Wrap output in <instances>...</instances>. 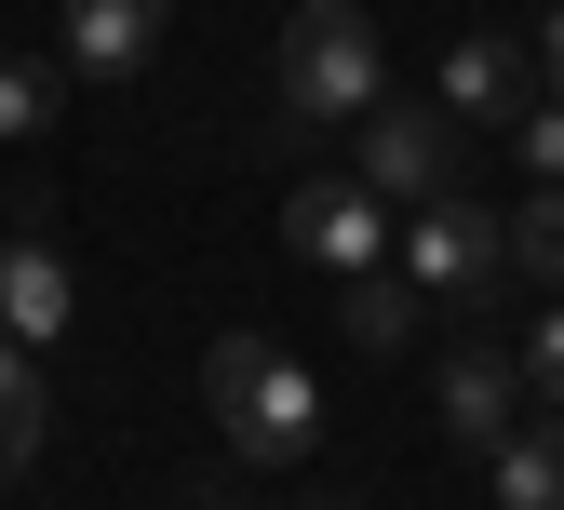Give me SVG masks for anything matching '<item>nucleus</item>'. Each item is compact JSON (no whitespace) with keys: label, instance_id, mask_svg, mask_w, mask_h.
<instances>
[{"label":"nucleus","instance_id":"1a4fd4ad","mask_svg":"<svg viewBox=\"0 0 564 510\" xmlns=\"http://www.w3.org/2000/svg\"><path fill=\"white\" fill-rule=\"evenodd\" d=\"M511 403H524V362H511V349H457V362H444V444L498 457L511 430H524Z\"/></svg>","mask_w":564,"mask_h":510},{"label":"nucleus","instance_id":"f3484780","mask_svg":"<svg viewBox=\"0 0 564 510\" xmlns=\"http://www.w3.org/2000/svg\"><path fill=\"white\" fill-rule=\"evenodd\" d=\"M538 95H564V0H551V28H538Z\"/></svg>","mask_w":564,"mask_h":510},{"label":"nucleus","instance_id":"2eb2a0df","mask_svg":"<svg viewBox=\"0 0 564 510\" xmlns=\"http://www.w3.org/2000/svg\"><path fill=\"white\" fill-rule=\"evenodd\" d=\"M511 162H524V188H564V95H538L511 121Z\"/></svg>","mask_w":564,"mask_h":510},{"label":"nucleus","instance_id":"a211bd4d","mask_svg":"<svg viewBox=\"0 0 564 510\" xmlns=\"http://www.w3.org/2000/svg\"><path fill=\"white\" fill-rule=\"evenodd\" d=\"M310 510H349V497H310Z\"/></svg>","mask_w":564,"mask_h":510},{"label":"nucleus","instance_id":"9d476101","mask_svg":"<svg viewBox=\"0 0 564 510\" xmlns=\"http://www.w3.org/2000/svg\"><path fill=\"white\" fill-rule=\"evenodd\" d=\"M498 510H564V416H524L498 444Z\"/></svg>","mask_w":564,"mask_h":510},{"label":"nucleus","instance_id":"f8f14e48","mask_svg":"<svg viewBox=\"0 0 564 510\" xmlns=\"http://www.w3.org/2000/svg\"><path fill=\"white\" fill-rule=\"evenodd\" d=\"M28 457H41V362L0 336V484H28Z\"/></svg>","mask_w":564,"mask_h":510},{"label":"nucleus","instance_id":"0eeeda50","mask_svg":"<svg viewBox=\"0 0 564 510\" xmlns=\"http://www.w3.org/2000/svg\"><path fill=\"white\" fill-rule=\"evenodd\" d=\"M431 108H444V121H524V108H538V54L470 28V41L444 54V95H431Z\"/></svg>","mask_w":564,"mask_h":510},{"label":"nucleus","instance_id":"dca6fc26","mask_svg":"<svg viewBox=\"0 0 564 510\" xmlns=\"http://www.w3.org/2000/svg\"><path fill=\"white\" fill-rule=\"evenodd\" d=\"M524 390L564 416V296H551V310H538V336H524Z\"/></svg>","mask_w":564,"mask_h":510},{"label":"nucleus","instance_id":"f257e3e1","mask_svg":"<svg viewBox=\"0 0 564 510\" xmlns=\"http://www.w3.org/2000/svg\"><path fill=\"white\" fill-rule=\"evenodd\" d=\"M202 403H216V430H229L242 470H282V457L323 444V390H310L269 336H216V349H202Z\"/></svg>","mask_w":564,"mask_h":510},{"label":"nucleus","instance_id":"ddd939ff","mask_svg":"<svg viewBox=\"0 0 564 510\" xmlns=\"http://www.w3.org/2000/svg\"><path fill=\"white\" fill-rule=\"evenodd\" d=\"M54 95H67V67H54V54H0V134H41Z\"/></svg>","mask_w":564,"mask_h":510},{"label":"nucleus","instance_id":"9b49d317","mask_svg":"<svg viewBox=\"0 0 564 510\" xmlns=\"http://www.w3.org/2000/svg\"><path fill=\"white\" fill-rule=\"evenodd\" d=\"M416 310H431V296H416L403 269H364V282H336V323H349V349H403V336H416Z\"/></svg>","mask_w":564,"mask_h":510},{"label":"nucleus","instance_id":"f03ea898","mask_svg":"<svg viewBox=\"0 0 564 510\" xmlns=\"http://www.w3.org/2000/svg\"><path fill=\"white\" fill-rule=\"evenodd\" d=\"M269 108H282V134L364 121L377 108V28L349 14V0H310V14L282 28V54H269Z\"/></svg>","mask_w":564,"mask_h":510},{"label":"nucleus","instance_id":"4468645a","mask_svg":"<svg viewBox=\"0 0 564 510\" xmlns=\"http://www.w3.org/2000/svg\"><path fill=\"white\" fill-rule=\"evenodd\" d=\"M511 269H524V282H551V296H564V188H538V202L511 215Z\"/></svg>","mask_w":564,"mask_h":510},{"label":"nucleus","instance_id":"39448f33","mask_svg":"<svg viewBox=\"0 0 564 510\" xmlns=\"http://www.w3.org/2000/svg\"><path fill=\"white\" fill-rule=\"evenodd\" d=\"M364 188H377V202H444V188H457V121L377 95V108H364Z\"/></svg>","mask_w":564,"mask_h":510},{"label":"nucleus","instance_id":"423d86ee","mask_svg":"<svg viewBox=\"0 0 564 510\" xmlns=\"http://www.w3.org/2000/svg\"><path fill=\"white\" fill-rule=\"evenodd\" d=\"M162 28H175V0H67V67L82 82H149Z\"/></svg>","mask_w":564,"mask_h":510},{"label":"nucleus","instance_id":"7ed1b4c3","mask_svg":"<svg viewBox=\"0 0 564 510\" xmlns=\"http://www.w3.org/2000/svg\"><path fill=\"white\" fill-rule=\"evenodd\" d=\"M498 269H511V229H498L470 188L416 202V229H403V282H416L431 310H498Z\"/></svg>","mask_w":564,"mask_h":510},{"label":"nucleus","instance_id":"20e7f679","mask_svg":"<svg viewBox=\"0 0 564 510\" xmlns=\"http://www.w3.org/2000/svg\"><path fill=\"white\" fill-rule=\"evenodd\" d=\"M282 242H296L323 282H364V269H390V202L364 175H296L282 188Z\"/></svg>","mask_w":564,"mask_h":510},{"label":"nucleus","instance_id":"6e6552de","mask_svg":"<svg viewBox=\"0 0 564 510\" xmlns=\"http://www.w3.org/2000/svg\"><path fill=\"white\" fill-rule=\"evenodd\" d=\"M0 336H14L28 362L67 336V256H54L41 229H0Z\"/></svg>","mask_w":564,"mask_h":510}]
</instances>
